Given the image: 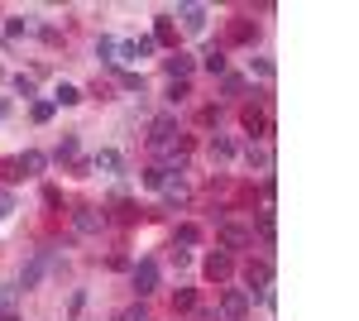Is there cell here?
Listing matches in <instances>:
<instances>
[{
  "instance_id": "cell-22",
  "label": "cell",
  "mask_w": 359,
  "mask_h": 321,
  "mask_svg": "<svg viewBox=\"0 0 359 321\" xmlns=\"http://www.w3.org/2000/svg\"><path fill=\"white\" fill-rule=\"evenodd\" d=\"M211 154H216V159H230V154H235V144H230V139H211Z\"/></svg>"
},
{
  "instance_id": "cell-18",
  "label": "cell",
  "mask_w": 359,
  "mask_h": 321,
  "mask_svg": "<svg viewBox=\"0 0 359 321\" xmlns=\"http://www.w3.org/2000/svg\"><path fill=\"white\" fill-rule=\"evenodd\" d=\"M77 159V134H67L62 144H57V163H72Z\"/></svg>"
},
{
  "instance_id": "cell-15",
  "label": "cell",
  "mask_w": 359,
  "mask_h": 321,
  "mask_svg": "<svg viewBox=\"0 0 359 321\" xmlns=\"http://www.w3.org/2000/svg\"><path fill=\"white\" fill-rule=\"evenodd\" d=\"M53 101H34V106H29V120H34V125H48V120H53Z\"/></svg>"
},
{
  "instance_id": "cell-30",
  "label": "cell",
  "mask_w": 359,
  "mask_h": 321,
  "mask_svg": "<svg viewBox=\"0 0 359 321\" xmlns=\"http://www.w3.org/2000/svg\"><path fill=\"white\" fill-rule=\"evenodd\" d=\"M120 321H144V317H139V312H125V317H120Z\"/></svg>"
},
{
  "instance_id": "cell-19",
  "label": "cell",
  "mask_w": 359,
  "mask_h": 321,
  "mask_svg": "<svg viewBox=\"0 0 359 321\" xmlns=\"http://www.w3.org/2000/svg\"><path fill=\"white\" fill-rule=\"evenodd\" d=\"M96 168L115 173V168H120V154H115V149H101V154H96Z\"/></svg>"
},
{
  "instance_id": "cell-29",
  "label": "cell",
  "mask_w": 359,
  "mask_h": 321,
  "mask_svg": "<svg viewBox=\"0 0 359 321\" xmlns=\"http://www.w3.org/2000/svg\"><path fill=\"white\" fill-rule=\"evenodd\" d=\"M196 307V293H177V312H192Z\"/></svg>"
},
{
  "instance_id": "cell-16",
  "label": "cell",
  "mask_w": 359,
  "mask_h": 321,
  "mask_svg": "<svg viewBox=\"0 0 359 321\" xmlns=\"http://www.w3.org/2000/svg\"><path fill=\"white\" fill-rule=\"evenodd\" d=\"M20 168H25V173H43V168H48V154H39V149H29L25 159H20Z\"/></svg>"
},
{
  "instance_id": "cell-31",
  "label": "cell",
  "mask_w": 359,
  "mask_h": 321,
  "mask_svg": "<svg viewBox=\"0 0 359 321\" xmlns=\"http://www.w3.org/2000/svg\"><path fill=\"white\" fill-rule=\"evenodd\" d=\"M0 115H10V106H5V101H0Z\"/></svg>"
},
{
  "instance_id": "cell-17",
  "label": "cell",
  "mask_w": 359,
  "mask_h": 321,
  "mask_svg": "<svg viewBox=\"0 0 359 321\" xmlns=\"http://www.w3.org/2000/svg\"><path fill=\"white\" fill-rule=\"evenodd\" d=\"M15 178H25L20 159H0V183H15Z\"/></svg>"
},
{
  "instance_id": "cell-8",
  "label": "cell",
  "mask_w": 359,
  "mask_h": 321,
  "mask_svg": "<svg viewBox=\"0 0 359 321\" xmlns=\"http://www.w3.org/2000/svg\"><path fill=\"white\" fill-rule=\"evenodd\" d=\"M221 244L225 249H245V244H254V230H245V225H221Z\"/></svg>"
},
{
  "instance_id": "cell-9",
  "label": "cell",
  "mask_w": 359,
  "mask_h": 321,
  "mask_svg": "<svg viewBox=\"0 0 359 321\" xmlns=\"http://www.w3.org/2000/svg\"><path fill=\"white\" fill-rule=\"evenodd\" d=\"M149 39H154V44H163V48H172V44H177V25H172L168 15H158V20H154V34H149Z\"/></svg>"
},
{
  "instance_id": "cell-24",
  "label": "cell",
  "mask_w": 359,
  "mask_h": 321,
  "mask_svg": "<svg viewBox=\"0 0 359 321\" xmlns=\"http://www.w3.org/2000/svg\"><path fill=\"white\" fill-rule=\"evenodd\" d=\"M10 216H15V197H10V192H0V221H10Z\"/></svg>"
},
{
  "instance_id": "cell-4",
  "label": "cell",
  "mask_w": 359,
  "mask_h": 321,
  "mask_svg": "<svg viewBox=\"0 0 359 321\" xmlns=\"http://www.w3.org/2000/svg\"><path fill=\"white\" fill-rule=\"evenodd\" d=\"M154 288H158V264H154V259H139L135 264V293L149 297Z\"/></svg>"
},
{
  "instance_id": "cell-26",
  "label": "cell",
  "mask_w": 359,
  "mask_h": 321,
  "mask_svg": "<svg viewBox=\"0 0 359 321\" xmlns=\"http://www.w3.org/2000/svg\"><path fill=\"white\" fill-rule=\"evenodd\" d=\"M230 39H240V44H249V39H254V29H249V25H245V20H240V25L230 29Z\"/></svg>"
},
{
  "instance_id": "cell-14",
  "label": "cell",
  "mask_w": 359,
  "mask_h": 321,
  "mask_svg": "<svg viewBox=\"0 0 359 321\" xmlns=\"http://www.w3.org/2000/svg\"><path fill=\"white\" fill-rule=\"evenodd\" d=\"M82 101V91L72 86V81H57V91H53V106H77Z\"/></svg>"
},
{
  "instance_id": "cell-20",
  "label": "cell",
  "mask_w": 359,
  "mask_h": 321,
  "mask_svg": "<svg viewBox=\"0 0 359 321\" xmlns=\"http://www.w3.org/2000/svg\"><path fill=\"white\" fill-rule=\"evenodd\" d=\"M29 29H34V25L20 15V20H10V25H5V39H20V34H29Z\"/></svg>"
},
{
  "instance_id": "cell-27",
  "label": "cell",
  "mask_w": 359,
  "mask_h": 321,
  "mask_svg": "<svg viewBox=\"0 0 359 321\" xmlns=\"http://www.w3.org/2000/svg\"><path fill=\"white\" fill-rule=\"evenodd\" d=\"M120 86H125V91H144V77H135V72H125V77H120Z\"/></svg>"
},
{
  "instance_id": "cell-2",
  "label": "cell",
  "mask_w": 359,
  "mask_h": 321,
  "mask_svg": "<svg viewBox=\"0 0 359 321\" xmlns=\"http://www.w3.org/2000/svg\"><path fill=\"white\" fill-rule=\"evenodd\" d=\"M158 192H163L168 207H182V202H187V183H182V173H177V168H168L163 183H158Z\"/></svg>"
},
{
  "instance_id": "cell-21",
  "label": "cell",
  "mask_w": 359,
  "mask_h": 321,
  "mask_svg": "<svg viewBox=\"0 0 359 321\" xmlns=\"http://www.w3.org/2000/svg\"><path fill=\"white\" fill-rule=\"evenodd\" d=\"M201 240V230L196 225H177V244H196Z\"/></svg>"
},
{
  "instance_id": "cell-25",
  "label": "cell",
  "mask_w": 359,
  "mask_h": 321,
  "mask_svg": "<svg viewBox=\"0 0 359 321\" xmlns=\"http://www.w3.org/2000/svg\"><path fill=\"white\" fill-rule=\"evenodd\" d=\"M135 48H139V63H144V58H154V48H158V44H154V39H135Z\"/></svg>"
},
{
  "instance_id": "cell-5",
  "label": "cell",
  "mask_w": 359,
  "mask_h": 321,
  "mask_svg": "<svg viewBox=\"0 0 359 321\" xmlns=\"http://www.w3.org/2000/svg\"><path fill=\"white\" fill-rule=\"evenodd\" d=\"M230 268H235V259H230L225 249H216V254H206V264H201V273H206L211 283H225V278H230Z\"/></svg>"
},
{
  "instance_id": "cell-11",
  "label": "cell",
  "mask_w": 359,
  "mask_h": 321,
  "mask_svg": "<svg viewBox=\"0 0 359 321\" xmlns=\"http://www.w3.org/2000/svg\"><path fill=\"white\" fill-rule=\"evenodd\" d=\"M43 268H48V249H39V254H34V264H29L25 273H20V288H34V283H39V273H43Z\"/></svg>"
},
{
  "instance_id": "cell-1",
  "label": "cell",
  "mask_w": 359,
  "mask_h": 321,
  "mask_svg": "<svg viewBox=\"0 0 359 321\" xmlns=\"http://www.w3.org/2000/svg\"><path fill=\"white\" fill-rule=\"evenodd\" d=\"M245 283L254 288L259 302H273V293H269V283H273V264H269V259H249V264H245Z\"/></svg>"
},
{
  "instance_id": "cell-12",
  "label": "cell",
  "mask_w": 359,
  "mask_h": 321,
  "mask_svg": "<svg viewBox=\"0 0 359 321\" xmlns=\"http://www.w3.org/2000/svg\"><path fill=\"white\" fill-rule=\"evenodd\" d=\"M240 120H245L249 134H269V115H264L259 106H245V115H240Z\"/></svg>"
},
{
  "instance_id": "cell-10",
  "label": "cell",
  "mask_w": 359,
  "mask_h": 321,
  "mask_svg": "<svg viewBox=\"0 0 359 321\" xmlns=\"http://www.w3.org/2000/svg\"><path fill=\"white\" fill-rule=\"evenodd\" d=\"M163 67H168V77H172V81H187V77H192V58H187V53H172Z\"/></svg>"
},
{
  "instance_id": "cell-13",
  "label": "cell",
  "mask_w": 359,
  "mask_h": 321,
  "mask_svg": "<svg viewBox=\"0 0 359 321\" xmlns=\"http://www.w3.org/2000/svg\"><path fill=\"white\" fill-rule=\"evenodd\" d=\"M201 67H206L211 77H225V53H221V48H216V44H211V48L201 53Z\"/></svg>"
},
{
  "instance_id": "cell-28",
  "label": "cell",
  "mask_w": 359,
  "mask_h": 321,
  "mask_svg": "<svg viewBox=\"0 0 359 321\" xmlns=\"http://www.w3.org/2000/svg\"><path fill=\"white\" fill-rule=\"evenodd\" d=\"M15 91H20V96H34V77H25V72H20V77H15Z\"/></svg>"
},
{
  "instance_id": "cell-3",
  "label": "cell",
  "mask_w": 359,
  "mask_h": 321,
  "mask_svg": "<svg viewBox=\"0 0 359 321\" xmlns=\"http://www.w3.org/2000/svg\"><path fill=\"white\" fill-rule=\"evenodd\" d=\"M221 317H225V321H245V317H249V293L230 288V293L221 297Z\"/></svg>"
},
{
  "instance_id": "cell-7",
  "label": "cell",
  "mask_w": 359,
  "mask_h": 321,
  "mask_svg": "<svg viewBox=\"0 0 359 321\" xmlns=\"http://www.w3.org/2000/svg\"><path fill=\"white\" fill-rule=\"evenodd\" d=\"M72 221H77V230H82V235H96V230L106 225V216L96 211V207H77V216H72Z\"/></svg>"
},
{
  "instance_id": "cell-6",
  "label": "cell",
  "mask_w": 359,
  "mask_h": 321,
  "mask_svg": "<svg viewBox=\"0 0 359 321\" xmlns=\"http://www.w3.org/2000/svg\"><path fill=\"white\" fill-rule=\"evenodd\" d=\"M177 20H182L187 34H201V29H206V5H182V10H177Z\"/></svg>"
},
{
  "instance_id": "cell-23",
  "label": "cell",
  "mask_w": 359,
  "mask_h": 321,
  "mask_svg": "<svg viewBox=\"0 0 359 321\" xmlns=\"http://www.w3.org/2000/svg\"><path fill=\"white\" fill-rule=\"evenodd\" d=\"M163 173H168V168H149V173H144V188H154V192H158V183H163Z\"/></svg>"
}]
</instances>
